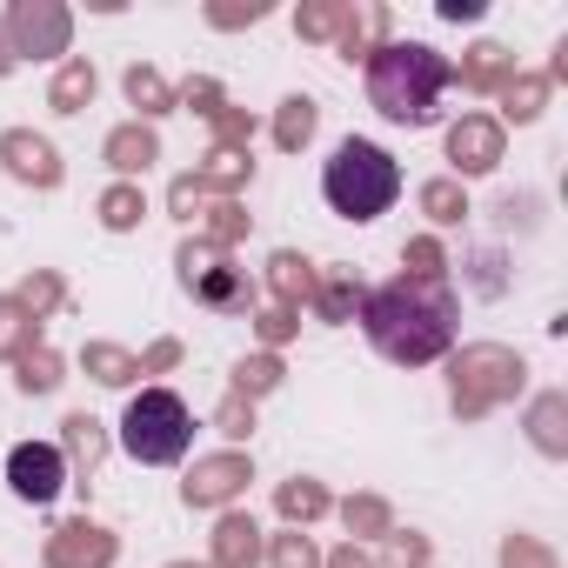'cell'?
Returning a JSON list of instances; mask_svg holds the SVG:
<instances>
[{
	"mask_svg": "<svg viewBox=\"0 0 568 568\" xmlns=\"http://www.w3.org/2000/svg\"><path fill=\"white\" fill-rule=\"evenodd\" d=\"M375 342V355H388L395 368H428L455 348V322H462V302L448 281L422 288V281H388V288H368L362 315H355Z\"/></svg>",
	"mask_w": 568,
	"mask_h": 568,
	"instance_id": "6da1fadb",
	"label": "cell"
},
{
	"mask_svg": "<svg viewBox=\"0 0 568 568\" xmlns=\"http://www.w3.org/2000/svg\"><path fill=\"white\" fill-rule=\"evenodd\" d=\"M448 81H455V68L428 41H388V48L368 54V101L395 128H428L442 114V88Z\"/></svg>",
	"mask_w": 568,
	"mask_h": 568,
	"instance_id": "7a4b0ae2",
	"label": "cell"
},
{
	"mask_svg": "<svg viewBox=\"0 0 568 568\" xmlns=\"http://www.w3.org/2000/svg\"><path fill=\"white\" fill-rule=\"evenodd\" d=\"M322 194H328V207H335L342 221H375V214L395 207V194H402V168H395L388 148L348 134V141L335 148V161L322 168Z\"/></svg>",
	"mask_w": 568,
	"mask_h": 568,
	"instance_id": "3957f363",
	"label": "cell"
},
{
	"mask_svg": "<svg viewBox=\"0 0 568 568\" xmlns=\"http://www.w3.org/2000/svg\"><path fill=\"white\" fill-rule=\"evenodd\" d=\"M521 388H528V362H521L515 348H501V342H468V348L448 362V408H455L462 422L495 415V408L515 402Z\"/></svg>",
	"mask_w": 568,
	"mask_h": 568,
	"instance_id": "277c9868",
	"label": "cell"
},
{
	"mask_svg": "<svg viewBox=\"0 0 568 568\" xmlns=\"http://www.w3.org/2000/svg\"><path fill=\"white\" fill-rule=\"evenodd\" d=\"M187 442H194V415H187V402H181L174 388H141V395L128 402V415H121V448H128L134 462L168 468V462L187 455Z\"/></svg>",
	"mask_w": 568,
	"mask_h": 568,
	"instance_id": "5b68a950",
	"label": "cell"
},
{
	"mask_svg": "<svg viewBox=\"0 0 568 568\" xmlns=\"http://www.w3.org/2000/svg\"><path fill=\"white\" fill-rule=\"evenodd\" d=\"M174 267H181V288H187L201 308H247V302H254L247 274L227 261V247H214V241H201V234L174 247Z\"/></svg>",
	"mask_w": 568,
	"mask_h": 568,
	"instance_id": "8992f818",
	"label": "cell"
},
{
	"mask_svg": "<svg viewBox=\"0 0 568 568\" xmlns=\"http://www.w3.org/2000/svg\"><path fill=\"white\" fill-rule=\"evenodd\" d=\"M8 41H14L21 61H54L74 41V14L61 0H14L8 8Z\"/></svg>",
	"mask_w": 568,
	"mask_h": 568,
	"instance_id": "52a82bcc",
	"label": "cell"
},
{
	"mask_svg": "<svg viewBox=\"0 0 568 568\" xmlns=\"http://www.w3.org/2000/svg\"><path fill=\"white\" fill-rule=\"evenodd\" d=\"M247 481H254V462H247L241 448H221V455H201V462L187 468L181 501H187V508H227L234 495H247Z\"/></svg>",
	"mask_w": 568,
	"mask_h": 568,
	"instance_id": "ba28073f",
	"label": "cell"
},
{
	"mask_svg": "<svg viewBox=\"0 0 568 568\" xmlns=\"http://www.w3.org/2000/svg\"><path fill=\"white\" fill-rule=\"evenodd\" d=\"M114 555H121L114 528H101V521H88V515L61 521V528L48 535V548H41L48 568H114Z\"/></svg>",
	"mask_w": 568,
	"mask_h": 568,
	"instance_id": "9c48e42d",
	"label": "cell"
},
{
	"mask_svg": "<svg viewBox=\"0 0 568 568\" xmlns=\"http://www.w3.org/2000/svg\"><path fill=\"white\" fill-rule=\"evenodd\" d=\"M8 481H14V495H21V501L48 508V501L68 488V462H61V448H54V442H21V448L8 455Z\"/></svg>",
	"mask_w": 568,
	"mask_h": 568,
	"instance_id": "30bf717a",
	"label": "cell"
},
{
	"mask_svg": "<svg viewBox=\"0 0 568 568\" xmlns=\"http://www.w3.org/2000/svg\"><path fill=\"white\" fill-rule=\"evenodd\" d=\"M0 161H8V174L14 181H28V187H61V174H68V161H61V148L48 141V134H34V128H8L0 134Z\"/></svg>",
	"mask_w": 568,
	"mask_h": 568,
	"instance_id": "8fae6325",
	"label": "cell"
},
{
	"mask_svg": "<svg viewBox=\"0 0 568 568\" xmlns=\"http://www.w3.org/2000/svg\"><path fill=\"white\" fill-rule=\"evenodd\" d=\"M501 148H508V134H501V121H495V114H462V121L448 128L455 181H462V174H495V168H501Z\"/></svg>",
	"mask_w": 568,
	"mask_h": 568,
	"instance_id": "7c38bea8",
	"label": "cell"
},
{
	"mask_svg": "<svg viewBox=\"0 0 568 568\" xmlns=\"http://www.w3.org/2000/svg\"><path fill=\"white\" fill-rule=\"evenodd\" d=\"M388 34H395V14L382 8V0H342V28H335V48H342V61H368L375 48H388Z\"/></svg>",
	"mask_w": 568,
	"mask_h": 568,
	"instance_id": "4fadbf2b",
	"label": "cell"
},
{
	"mask_svg": "<svg viewBox=\"0 0 568 568\" xmlns=\"http://www.w3.org/2000/svg\"><path fill=\"white\" fill-rule=\"evenodd\" d=\"M101 161L114 168V181H141L154 161H161V134L148 121H121L108 141H101Z\"/></svg>",
	"mask_w": 568,
	"mask_h": 568,
	"instance_id": "5bb4252c",
	"label": "cell"
},
{
	"mask_svg": "<svg viewBox=\"0 0 568 568\" xmlns=\"http://www.w3.org/2000/svg\"><path fill=\"white\" fill-rule=\"evenodd\" d=\"M61 462H68V481H81V488H88V481H94V468L108 462V428H101L88 408L61 422Z\"/></svg>",
	"mask_w": 568,
	"mask_h": 568,
	"instance_id": "9a60e30c",
	"label": "cell"
},
{
	"mask_svg": "<svg viewBox=\"0 0 568 568\" xmlns=\"http://www.w3.org/2000/svg\"><path fill=\"white\" fill-rule=\"evenodd\" d=\"M261 521L254 515H241V508H227L221 521H214V541H207V568H254L261 561Z\"/></svg>",
	"mask_w": 568,
	"mask_h": 568,
	"instance_id": "2e32d148",
	"label": "cell"
},
{
	"mask_svg": "<svg viewBox=\"0 0 568 568\" xmlns=\"http://www.w3.org/2000/svg\"><path fill=\"white\" fill-rule=\"evenodd\" d=\"M508 74H515V54H508L501 41H475V48L462 54V68H455V81H462L468 94H501Z\"/></svg>",
	"mask_w": 568,
	"mask_h": 568,
	"instance_id": "e0dca14e",
	"label": "cell"
},
{
	"mask_svg": "<svg viewBox=\"0 0 568 568\" xmlns=\"http://www.w3.org/2000/svg\"><path fill=\"white\" fill-rule=\"evenodd\" d=\"M315 261L308 254H295V247H281V254H267V288H274V302L281 308H302V302H315Z\"/></svg>",
	"mask_w": 568,
	"mask_h": 568,
	"instance_id": "ac0fdd59",
	"label": "cell"
},
{
	"mask_svg": "<svg viewBox=\"0 0 568 568\" xmlns=\"http://www.w3.org/2000/svg\"><path fill=\"white\" fill-rule=\"evenodd\" d=\"M528 442H535L548 462L568 455V395H561V388H548V395L528 402Z\"/></svg>",
	"mask_w": 568,
	"mask_h": 568,
	"instance_id": "d6986e66",
	"label": "cell"
},
{
	"mask_svg": "<svg viewBox=\"0 0 568 568\" xmlns=\"http://www.w3.org/2000/svg\"><path fill=\"white\" fill-rule=\"evenodd\" d=\"M362 302H368V288H362L348 267H335V274L315 281V302H308V308H315V322H335V328H342V322L362 315Z\"/></svg>",
	"mask_w": 568,
	"mask_h": 568,
	"instance_id": "ffe728a7",
	"label": "cell"
},
{
	"mask_svg": "<svg viewBox=\"0 0 568 568\" xmlns=\"http://www.w3.org/2000/svg\"><path fill=\"white\" fill-rule=\"evenodd\" d=\"M247 174H254V154H241V148H207L201 168H194V181H201L207 194H221V201H234V194L247 187Z\"/></svg>",
	"mask_w": 568,
	"mask_h": 568,
	"instance_id": "44dd1931",
	"label": "cell"
},
{
	"mask_svg": "<svg viewBox=\"0 0 568 568\" xmlns=\"http://www.w3.org/2000/svg\"><path fill=\"white\" fill-rule=\"evenodd\" d=\"M274 508H281V521H288V528H308V521H322V515L335 508V495H328L322 481L295 475V481H281V488H274Z\"/></svg>",
	"mask_w": 568,
	"mask_h": 568,
	"instance_id": "7402d4cb",
	"label": "cell"
},
{
	"mask_svg": "<svg viewBox=\"0 0 568 568\" xmlns=\"http://www.w3.org/2000/svg\"><path fill=\"white\" fill-rule=\"evenodd\" d=\"M94 94H101V74H94V61L68 54V61H61V74H54V88H48V108H54V114H81Z\"/></svg>",
	"mask_w": 568,
	"mask_h": 568,
	"instance_id": "603a6c76",
	"label": "cell"
},
{
	"mask_svg": "<svg viewBox=\"0 0 568 568\" xmlns=\"http://www.w3.org/2000/svg\"><path fill=\"white\" fill-rule=\"evenodd\" d=\"M315 128H322V108L308 101V94H288L274 108V148L281 154H302L308 141H315Z\"/></svg>",
	"mask_w": 568,
	"mask_h": 568,
	"instance_id": "cb8c5ba5",
	"label": "cell"
},
{
	"mask_svg": "<svg viewBox=\"0 0 568 568\" xmlns=\"http://www.w3.org/2000/svg\"><path fill=\"white\" fill-rule=\"evenodd\" d=\"M548 74H508V88H501V121H515V128H528V121H541V108H548Z\"/></svg>",
	"mask_w": 568,
	"mask_h": 568,
	"instance_id": "d4e9b609",
	"label": "cell"
},
{
	"mask_svg": "<svg viewBox=\"0 0 568 568\" xmlns=\"http://www.w3.org/2000/svg\"><path fill=\"white\" fill-rule=\"evenodd\" d=\"M94 214H101L108 234H134V227L148 221V194H141V181H114V187L94 201Z\"/></svg>",
	"mask_w": 568,
	"mask_h": 568,
	"instance_id": "484cf974",
	"label": "cell"
},
{
	"mask_svg": "<svg viewBox=\"0 0 568 568\" xmlns=\"http://www.w3.org/2000/svg\"><path fill=\"white\" fill-rule=\"evenodd\" d=\"M121 88H128V101L141 108V121H161V114H174V88H168V74H161V68H148V61H134Z\"/></svg>",
	"mask_w": 568,
	"mask_h": 568,
	"instance_id": "4316f807",
	"label": "cell"
},
{
	"mask_svg": "<svg viewBox=\"0 0 568 568\" xmlns=\"http://www.w3.org/2000/svg\"><path fill=\"white\" fill-rule=\"evenodd\" d=\"M81 368H88L101 388H128V382L141 375V355H128V348H114V342H88V348H81Z\"/></svg>",
	"mask_w": 568,
	"mask_h": 568,
	"instance_id": "83f0119b",
	"label": "cell"
},
{
	"mask_svg": "<svg viewBox=\"0 0 568 568\" xmlns=\"http://www.w3.org/2000/svg\"><path fill=\"white\" fill-rule=\"evenodd\" d=\"M28 348H41V322L14 295H0V362H21Z\"/></svg>",
	"mask_w": 568,
	"mask_h": 568,
	"instance_id": "f1b7e54d",
	"label": "cell"
},
{
	"mask_svg": "<svg viewBox=\"0 0 568 568\" xmlns=\"http://www.w3.org/2000/svg\"><path fill=\"white\" fill-rule=\"evenodd\" d=\"M415 201H422V214H428L435 227H455V221L468 214V187H462L455 174H435V181H422V194H415Z\"/></svg>",
	"mask_w": 568,
	"mask_h": 568,
	"instance_id": "f546056e",
	"label": "cell"
},
{
	"mask_svg": "<svg viewBox=\"0 0 568 568\" xmlns=\"http://www.w3.org/2000/svg\"><path fill=\"white\" fill-rule=\"evenodd\" d=\"M14 382H21V395H54V388L68 382V362L41 342V348H28V355L14 362Z\"/></svg>",
	"mask_w": 568,
	"mask_h": 568,
	"instance_id": "4dcf8cb0",
	"label": "cell"
},
{
	"mask_svg": "<svg viewBox=\"0 0 568 568\" xmlns=\"http://www.w3.org/2000/svg\"><path fill=\"white\" fill-rule=\"evenodd\" d=\"M281 382H288V368H281V355H241L234 362V395H247V402H261V395H274Z\"/></svg>",
	"mask_w": 568,
	"mask_h": 568,
	"instance_id": "1f68e13d",
	"label": "cell"
},
{
	"mask_svg": "<svg viewBox=\"0 0 568 568\" xmlns=\"http://www.w3.org/2000/svg\"><path fill=\"white\" fill-rule=\"evenodd\" d=\"M402 281H422V288H435V281H448V247L435 241V234H415L408 247H402Z\"/></svg>",
	"mask_w": 568,
	"mask_h": 568,
	"instance_id": "d6a6232c",
	"label": "cell"
},
{
	"mask_svg": "<svg viewBox=\"0 0 568 568\" xmlns=\"http://www.w3.org/2000/svg\"><path fill=\"white\" fill-rule=\"evenodd\" d=\"M247 234V207L241 201H221V194H207V207H201V241H214V247H234Z\"/></svg>",
	"mask_w": 568,
	"mask_h": 568,
	"instance_id": "836d02e7",
	"label": "cell"
},
{
	"mask_svg": "<svg viewBox=\"0 0 568 568\" xmlns=\"http://www.w3.org/2000/svg\"><path fill=\"white\" fill-rule=\"evenodd\" d=\"M342 521H348L355 541H375V535L395 528V508H388L382 495H348V501H342Z\"/></svg>",
	"mask_w": 568,
	"mask_h": 568,
	"instance_id": "e575fe53",
	"label": "cell"
},
{
	"mask_svg": "<svg viewBox=\"0 0 568 568\" xmlns=\"http://www.w3.org/2000/svg\"><path fill=\"white\" fill-rule=\"evenodd\" d=\"M14 302H21V308H28V315L41 322V315H54V308L68 302V281H61L54 267H34V274L21 281V295H14Z\"/></svg>",
	"mask_w": 568,
	"mask_h": 568,
	"instance_id": "d590c367",
	"label": "cell"
},
{
	"mask_svg": "<svg viewBox=\"0 0 568 568\" xmlns=\"http://www.w3.org/2000/svg\"><path fill=\"white\" fill-rule=\"evenodd\" d=\"M247 322H254V335H261V348L274 355L281 342H295V328H302V308H281V302H267V308H254Z\"/></svg>",
	"mask_w": 568,
	"mask_h": 568,
	"instance_id": "8d00e7d4",
	"label": "cell"
},
{
	"mask_svg": "<svg viewBox=\"0 0 568 568\" xmlns=\"http://www.w3.org/2000/svg\"><path fill=\"white\" fill-rule=\"evenodd\" d=\"M261 555H267L274 568H322V548H315V541H308L302 528H288V535H274V541H267Z\"/></svg>",
	"mask_w": 568,
	"mask_h": 568,
	"instance_id": "74e56055",
	"label": "cell"
},
{
	"mask_svg": "<svg viewBox=\"0 0 568 568\" xmlns=\"http://www.w3.org/2000/svg\"><path fill=\"white\" fill-rule=\"evenodd\" d=\"M335 28H342V0H308V8L295 14L302 41H335Z\"/></svg>",
	"mask_w": 568,
	"mask_h": 568,
	"instance_id": "f35d334b",
	"label": "cell"
},
{
	"mask_svg": "<svg viewBox=\"0 0 568 568\" xmlns=\"http://www.w3.org/2000/svg\"><path fill=\"white\" fill-rule=\"evenodd\" d=\"M254 21H267V0H214L207 8V28H221V34L254 28Z\"/></svg>",
	"mask_w": 568,
	"mask_h": 568,
	"instance_id": "ab89813d",
	"label": "cell"
},
{
	"mask_svg": "<svg viewBox=\"0 0 568 568\" xmlns=\"http://www.w3.org/2000/svg\"><path fill=\"white\" fill-rule=\"evenodd\" d=\"M207 128H214V148H241V154H247V141H254V114H247V108H234V101H227Z\"/></svg>",
	"mask_w": 568,
	"mask_h": 568,
	"instance_id": "60d3db41",
	"label": "cell"
},
{
	"mask_svg": "<svg viewBox=\"0 0 568 568\" xmlns=\"http://www.w3.org/2000/svg\"><path fill=\"white\" fill-rule=\"evenodd\" d=\"M214 428H221L227 442H247V435H254V402L227 388V395H221V408H214Z\"/></svg>",
	"mask_w": 568,
	"mask_h": 568,
	"instance_id": "b9f144b4",
	"label": "cell"
},
{
	"mask_svg": "<svg viewBox=\"0 0 568 568\" xmlns=\"http://www.w3.org/2000/svg\"><path fill=\"white\" fill-rule=\"evenodd\" d=\"M382 541H388V568H428V555H435L428 535H415V528H388Z\"/></svg>",
	"mask_w": 568,
	"mask_h": 568,
	"instance_id": "7bdbcfd3",
	"label": "cell"
},
{
	"mask_svg": "<svg viewBox=\"0 0 568 568\" xmlns=\"http://www.w3.org/2000/svg\"><path fill=\"white\" fill-rule=\"evenodd\" d=\"M501 568H561V561H555L548 541H535V535H508V541H501Z\"/></svg>",
	"mask_w": 568,
	"mask_h": 568,
	"instance_id": "ee69618b",
	"label": "cell"
},
{
	"mask_svg": "<svg viewBox=\"0 0 568 568\" xmlns=\"http://www.w3.org/2000/svg\"><path fill=\"white\" fill-rule=\"evenodd\" d=\"M201 207H207V187H201L194 174H174V187H168V214H174V221H201Z\"/></svg>",
	"mask_w": 568,
	"mask_h": 568,
	"instance_id": "f6af8a7d",
	"label": "cell"
},
{
	"mask_svg": "<svg viewBox=\"0 0 568 568\" xmlns=\"http://www.w3.org/2000/svg\"><path fill=\"white\" fill-rule=\"evenodd\" d=\"M174 101H187V108H194V114H207V121H214V114L227 108V94H221V81H207V74H194V81H187V88H181Z\"/></svg>",
	"mask_w": 568,
	"mask_h": 568,
	"instance_id": "bcb514c9",
	"label": "cell"
},
{
	"mask_svg": "<svg viewBox=\"0 0 568 568\" xmlns=\"http://www.w3.org/2000/svg\"><path fill=\"white\" fill-rule=\"evenodd\" d=\"M168 368H181V342H174V335H161V342L141 355V375H168Z\"/></svg>",
	"mask_w": 568,
	"mask_h": 568,
	"instance_id": "7dc6e473",
	"label": "cell"
},
{
	"mask_svg": "<svg viewBox=\"0 0 568 568\" xmlns=\"http://www.w3.org/2000/svg\"><path fill=\"white\" fill-rule=\"evenodd\" d=\"M322 568H382V561H375V555H362L355 541H342L335 555H322Z\"/></svg>",
	"mask_w": 568,
	"mask_h": 568,
	"instance_id": "c3c4849f",
	"label": "cell"
},
{
	"mask_svg": "<svg viewBox=\"0 0 568 568\" xmlns=\"http://www.w3.org/2000/svg\"><path fill=\"white\" fill-rule=\"evenodd\" d=\"M442 21H481V0H442Z\"/></svg>",
	"mask_w": 568,
	"mask_h": 568,
	"instance_id": "681fc988",
	"label": "cell"
},
{
	"mask_svg": "<svg viewBox=\"0 0 568 568\" xmlns=\"http://www.w3.org/2000/svg\"><path fill=\"white\" fill-rule=\"evenodd\" d=\"M21 68V54H14V41H8V14H0V81H8Z\"/></svg>",
	"mask_w": 568,
	"mask_h": 568,
	"instance_id": "f907efd6",
	"label": "cell"
},
{
	"mask_svg": "<svg viewBox=\"0 0 568 568\" xmlns=\"http://www.w3.org/2000/svg\"><path fill=\"white\" fill-rule=\"evenodd\" d=\"M168 568H207V561H168Z\"/></svg>",
	"mask_w": 568,
	"mask_h": 568,
	"instance_id": "816d5d0a",
	"label": "cell"
}]
</instances>
